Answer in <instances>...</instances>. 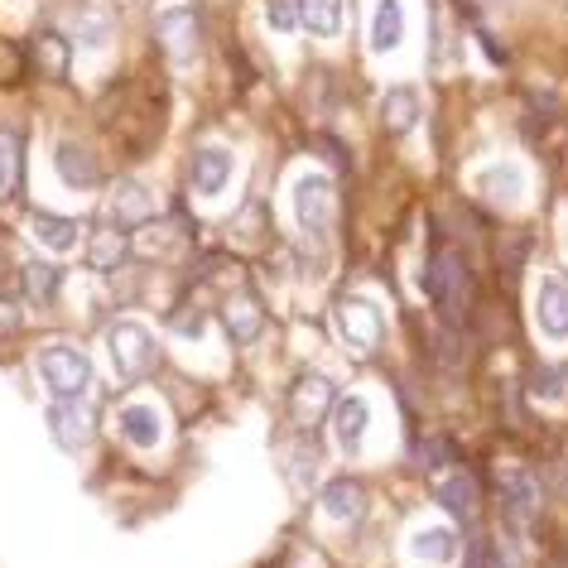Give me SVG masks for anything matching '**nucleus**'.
<instances>
[{
	"instance_id": "32",
	"label": "nucleus",
	"mask_w": 568,
	"mask_h": 568,
	"mask_svg": "<svg viewBox=\"0 0 568 568\" xmlns=\"http://www.w3.org/2000/svg\"><path fill=\"white\" fill-rule=\"evenodd\" d=\"M270 30H300V10L290 6V0H270Z\"/></svg>"
},
{
	"instance_id": "33",
	"label": "nucleus",
	"mask_w": 568,
	"mask_h": 568,
	"mask_svg": "<svg viewBox=\"0 0 568 568\" xmlns=\"http://www.w3.org/2000/svg\"><path fill=\"white\" fill-rule=\"evenodd\" d=\"M174 333H179V337H203L207 328H203V318H197V314H179V318H174Z\"/></svg>"
},
{
	"instance_id": "34",
	"label": "nucleus",
	"mask_w": 568,
	"mask_h": 568,
	"mask_svg": "<svg viewBox=\"0 0 568 568\" xmlns=\"http://www.w3.org/2000/svg\"><path fill=\"white\" fill-rule=\"evenodd\" d=\"M10 323H16V308H10V304H0V333H6Z\"/></svg>"
},
{
	"instance_id": "26",
	"label": "nucleus",
	"mask_w": 568,
	"mask_h": 568,
	"mask_svg": "<svg viewBox=\"0 0 568 568\" xmlns=\"http://www.w3.org/2000/svg\"><path fill=\"white\" fill-rule=\"evenodd\" d=\"M125 255H131V236H121L116 226H102L88 246L92 270H116V265H125Z\"/></svg>"
},
{
	"instance_id": "10",
	"label": "nucleus",
	"mask_w": 568,
	"mask_h": 568,
	"mask_svg": "<svg viewBox=\"0 0 568 568\" xmlns=\"http://www.w3.org/2000/svg\"><path fill=\"white\" fill-rule=\"evenodd\" d=\"M473 189H477V197H487V203L510 207L525 197V169L516 160H491L473 174Z\"/></svg>"
},
{
	"instance_id": "19",
	"label": "nucleus",
	"mask_w": 568,
	"mask_h": 568,
	"mask_svg": "<svg viewBox=\"0 0 568 568\" xmlns=\"http://www.w3.org/2000/svg\"><path fill=\"white\" fill-rule=\"evenodd\" d=\"M434 491H438V506H444L448 516H463L467 520L477 510V477L463 473V467H448V473L434 481Z\"/></svg>"
},
{
	"instance_id": "13",
	"label": "nucleus",
	"mask_w": 568,
	"mask_h": 568,
	"mask_svg": "<svg viewBox=\"0 0 568 568\" xmlns=\"http://www.w3.org/2000/svg\"><path fill=\"white\" fill-rule=\"evenodd\" d=\"M53 169H59L63 189H73V193H88V189H97V179H102L92 150L78 145V140H59V145H53Z\"/></svg>"
},
{
	"instance_id": "12",
	"label": "nucleus",
	"mask_w": 568,
	"mask_h": 568,
	"mask_svg": "<svg viewBox=\"0 0 568 568\" xmlns=\"http://www.w3.org/2000/svg\"><path fill=\"white\" fill-rule=\"evenodd\" d=\"M44 419H49L53 444L68 448V453H78V448L92 438V409L82 405V400H53Z\"/></svg>"
},
{
	"instance_id": "11",
	"label": "nucleus",
	"mask_w": 568,
	"mask_h": 568,
	"mask_svg": "<svg viewBox=\"0 0 568 568\" xmlns=\"http://www.w3.org/2000/svg\"><path fill=\"white\" fill-rule=\"evenodd\" d=\"M405 554L424 568H448L458 559V530L453 525H415L405 539Z\"/></svg>"
},
{
	"instance_id": "21",
	"label": "nucleus",
	"mask_w": 568,
	"mask_h": 568,
	"mask_svg": "<svg viewBox=\"0 0 568 568\" xmlns=\"http://www.w3.org/2000/svg\"><path fill=\"white\" fill-rule=\"evenodd\" d=\"M501 506H506V516H510V520L530 525V520H535V510H539L535 477H530V473H520V467H510V473L501 477Z\"/></svg>"
},
{
	"instance_id": "9",
	"label": "nucleus",
	"mask_w": 568,
	"mask_h": 568,
	"mask_svg": "<svg viewBox=\"0 0 568 568\" xmlns=\"http://www.w3.org/2000/svg\"><path fill=\"white\" fill-rule=\"evenodd\" d=\"M535 328L545 343H568V280L545 275L535 290Z\"/></svg>"
},
{
	"instance_id": "5",
	"label": "nucleus",
	"mask_w": 568,
	"mask_h": 568,
	"mask_svg": "<svg viewBox=\"0 0 568 568\" xmlns=\"http://www.w3.org/2000/svg\"><path fill=\"white\" fill-rule=\"evenodd\" d=\"M333 323H337V337H343L352 352H376L381 333H386V314H381L376 300H343Z\"/></svg>"
},
{
	"instance_id": "17",
	"label": "nucleus",
	"mask_w": 568,
	"mask_h": 568,
	"mask_svg": "<svg viewBox=\"0 0 568 568\" xmlns=\"http://www.w3.org/2000/svg\"><path fill=\"white\" fill-rule=\"evenodd\" d=\"M111 222L116 226H150L154 222V193L135 179L116 183V193H111Z\"/></svg>"
},
{
	"instance_id": "8",
	"label": "nucleus",
	"mask_w": 568,
	"mask_h": 568,
	"mask_svg": "<svg viewBox=\"0 0 568 568\" xmlns=\"http://www.w3.org/2000/svg\"><path fill=\"white\" fill-rule=\"evenodd\" d=\"M366 434H372V395L347 390L343 400L333 405V438L347 458H357V453L366 448Z\"/></svg>"
},
{
	"instance_id": "14",
	"label": "nucleus",
	"mask_w": 568,
	"mask_h": 568,
	"mask_svg": "<svg viewBox=\"0 0 568 568\" xmlns=\"http://www.w3.org/2000/svg\"><path fill=\"white\" fill-rule=\"evenodd\" d=\"M30 232L49 255H68V251H78V241H82V226L73 217H63V212H49V207L30 212Z\"/></svg>"
},
{
	"instance_id": "6",
	"label": "nucleus",
	"mask_w": 568,
	"mask_h": 568,
	"mask_svg": "<svg viewBox=\"0 0 568 568\" xmlns=\"http://www.w3.org/2000/svg\"><path fill=\"white\" fill-rule=\"evenodd\" d=\"M154 30H160V44L169 49V59L174 68H193L197 63V16L189 6H164L160 16H154Z\"/></svg>"
},
{
	"instance_id": "31",
	"label": "nucleus",
	"mask_w": 568,
	"mask_h": 568,
	"mask_svg": "<svg viewBox=\"0 0 568 568\" xmlns=\"http://www.w3.org/2000/svg\"><path fill=\"white\" fill-rule=\"evenodd\" d=\"M179 241H183V226H145V236H140V246H145L150 255H164V251H179Z\"/></svg>"
},
{
	"instance_id": "29",
	"label": "nucleus",
	"mask_w": 568,
	"mask_h": 568,
	"mask_svg": "<svg viewBox=\"0 0 568 568\" xmlns=\"http://www.w3.org/2000/svg\"><path fill=\"white\" fill-rule=\"evenodd\" d=\"M530 390H535V400H564V390H568V366H539L535 381H530Z\"/></svg>"
},
{
	"instance_id": "4",
	"label": "nucleus",
	"mask_w": 568,
	"mask_h": 568,
	"mask_svg": "<svg viewBox=\"0 0 568 568\" xmlns=\"http://www.w3.org/2000/svg\"><path fill=\"white\" fill-rule=\"evenodd\" d=\"M333 179L328 174H300L290 183V207H294V222L300 232L308 236V246H323L328 241V226H333Z\"/></svg>"
},
{
	"instance_id": "3",
	"label": "nucleus",
	"mask_w": 568,
	"mask_h": 568,
	"mask_svg": "<svg viewBox=\"0 0 568 568\" xmlns=\"http://www.w3.org/2000/svg\"><path fill=\"white\" fill-rule=\"evenodd\" d=\"M106 352L111 362H116V376L121 381H145L154 366H160V343H154V333L145 323L135 318H121L106 328Z\"/></svg>"
},
{
	"instance_id": "16",
	"label": "nucleus",
	"mask_w": 568,
	"mask_h": 568,
	"mask_svg": "<svg viewBox=\"0 0 568 568\" xmlns=\"http://www.w3.org/2000/svg\"><path fill=\"white\" fill-rule=\"evenodd\" d=\"M116 434L125 438V444H135V448H160V438H164V415L154 405H125L121 415H116Z\"/></svg>"
},
{
	"instance_id": "30",
	"label": "nucleus",
	"mask_w": 568,
	"mask_h": 568,
	"mask_svg": "<svg viewBox=\"0 0 568 568\" xmlns=\"http://www.w3.org/2000/svg\"><path fill=\"white\" fill-rule=\"evenodd\" d=\"M39 63H44L53 78L68 73V44H63L59 34H44V39H39Z\"/></svg>"
},
{
	"instance_id": "15",
	"label": "nucleus",
	"mask_w": 568,
	"mask_h": 568,
	"mask_svg": "<svg viewBox=\"0 0 568 568\" xmlns=\"http://www.w3.org/2000/svg\"><path fill=\"white\" fill-rule=\"evenodd\" d=\"M405 34H409L405 0H376V10H372V49L386 59V53H395L405 44Z\"/></svg>"
},
{
	"instance_id": "1",
	"label": "nucleus",
	"mask_w": 568,
	"mask_h": 568,
	"mask_svg": "<svg viewBox=\"0 0 568 568\" xmlns=\"http://www.w3.org/2000/svg\"><path fill=\"white\" fill-rule=\"evenodd\" d=\"M429 294L438 304V318L448 323V328H463L467 318V300H473V275H467V261L458 251L438 246L429 255Z\"/></svg>"
},
{
	"instance_id": "24",
	"label": "nucleus",
	"mask_w": 568,
	"mask_h": 568,
	"mask_svg": "<svg viewBox=\"0 0 568 568\" xmlns=\"http://www.w3.org/2000/svg\"><path fill=\"white\" fill-rule=\"evenodd\" d=\"M222 318H226V328H232L236 343H255L265 328V314H261V304L251 300V294H232L222 308Z\"/></svg>"
},
{
	"instance_id": "27",
	"label": "nucleus",
	"mask_w": 568,
	"mask_h": 568,
	"mask_svg": "<svg viewBox=\"0 0 568 568\" xmlns=\"http://www.w3.org/2000/svg\"><path fill=\"white\" fill-rule=\"evenodd\" d=\"M20 280H24V294H30V300L34 304H53V300H59V270H53V265H44V261H30V265H24L20 270Z\"/></svg>"
},
{
	"instance_id": "23",
	"label": "nucleus",
	"mask_w": 568,
	"mask_h": 568,
	"mask_svg": "<svg viewBox=\"0 0 568 568\" xmlns=\"http://www.w3.org/2000/svg\"><path fill=\"white\" fill-rule=\"evenodd\" d=\"M300 24L314 39H337L343 34V0H294Z\"/></svg>"
},
{
	"instance_id": "28",
	"label": "nucleus",
	"mask_w": 568,
	"mask_h": 568,
	"mask_svg": "<svg viewBox=\"0 0 568 568\" xmlns=\"http://www.w3.org/2000/svg\"><path fill=\"white\" fill-rule=\"evenodd\" d=\"M78 34L88 39L92 49H102L106 39H111V20H106V10H102V6H82V10H78Z\"/></svg>"
},
{
	"instance_id": "35",
	"label": "nucleus",
	"mask_w": 568,
	"mask_h": 568,
	"mask_svg": "<svg viewBox=\"0 0 568 568\" xmlns=\"http://www.w3.org/2000/svg\"><path fill=\"white\" fill-rule=\"evenodd\" d=\"M131 6H135V0H131Z\"/></svg>"
},
{
	"instance_id": "2",
	"label": "nucleus",
	"mask_w": 568,
	"mask_h": 568,
	"mask_svg": "<svg viewBox=\"0 0 568 568\" xmlns=\"http://www.w3.org/2000/svg\"><path fill=\"white\" fill-rule=\"evenodd\" d=\"M34 372H39V381H44V390L53 395V400H78V395H88V386H92V362L68 343L39 347Z\"/></svg>"
},
{
	"instance_id": "25",
	"label": "nucleus",
	"mask_w": 568,
	"mask_h": 568,
	"mask_svg": "<svg viewBox=\"0 0 568 568\" xmlns=\"http://www.w3.org/2000/svg\"><path fill=\"white\" fill-rule=\"evenodd\" d=\"M20 169H24V140H20V131H0V203H6V197H16Z\"/></svg>"
},
{
	"instance_id": "7",
	"label": "nucleus",
	"mask_w": 568,
	"mask_h": 568,
	"mask_svg": "<svg viewBox=\"0 0 568 568\" xmlns=\"http://www.w3.org/2000/svg\"><path fill=\"white\" fill-rule=\"evenodd\" d=\"M232 179H236V154L226 150V145H197L193 150V164H189V183H193V193L197 197H222L226 189H232Z\"/></svg>"
},
{
	"instance_id": "18",
	"label": "nucleus",
	"mask_w": 568,
	"mask_h": 568,
	"mask_svg": "<svg viewBox=\"0 0 568 568\" xmlns=\"http://www.w3.org/2000/svg\"><path fill=\"white\" fill-rule=\"evenodd\" d=\"M318 510H323L328 520H337V525L357 520L362 510H366V491H362V481H352V477H333L328 487H323V496H318Z\"/></svg>"
},
{
	"instance_id": "22",
	"label": "nucleus",
	"mask_w": 568,
	"mask_h": 568,
	"mask_svg": "<svg viewBox=\"0 0 568 568\" xmlns=\"http://www.w3.org/2000/svg\"><path fill=\"white\" fill-rule=\"evenodd\" d=\"M419 116H424V102L415 88H390L386 102H381V121H386V131H395V135L415 131Z\"/></svg>"
},
{
	"instance_id": "20",
	"label": "nucleus",
	"mask_w": 568,
	"mask_h": 568,
	"mask_svg": "<svg viewBox=\"0 0 568 568\" xmlns=\"http://www.w3.org/2000/svg\"><path fill=\"white\" fill-rule=\"evenodd\" d=\"M333 400V381L328 376H318V372H308L294 381V390H290V409H294V419L300 424H314L323 409H328Z\"/></svg>"
}]
</instances>
